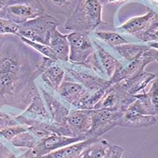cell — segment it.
I'll return each mask as SVG.
<instances>
[{
  "mask_svg": "<svg viewBox=\"0 0 158 158\" xmlns=\"http://www.w3.org/2000/svg\"><path fill=\"white\" fill-rule=\"evenodd\" d=\"M102 23L103 21L100 0H80L73 14L66 18L64 27L89 34Z\"/></svg>",
  "mask_w": 158,
  "mask_h": 158,
  "instance_id": "1",
  "label": "cell"
},
{
  "mask_svg": "<svg viewBox=\"0 0 158 158\" xmlns=\"http://www.w3.org/2000/svg\"><path fill=\"white\" fill-rule=\"evenodd\" d=\"M60 25L56 16L48 13L21 24L18 37H25L32 41L49 45L51 35Z\"/></svg>",
  "mask_w": 158,
  "mask_h": 158,
  "instance_id": "2",
  "label": "cell"
},
{
  "mask_svg": "<svg viewBox=\"0 0 158 158\" xmlns=\"http://www.w3.org/2000/svg\"><path fill=\"white\" fill-rule=\"evenodd\" d=\"M46 13L40 0H31L27 2L10 5L0 9V18L11 20L21 25Z\"/></svg>",
  "mask_w": 158,
  "mask_h": 158,
  "instance_id": "3",
  "label": "cell"
},
{
  "mask_svg": "<svg viewBox=\"0 0 158 158\" xmlns=\"http://www.w3.org/2000/svg\"><path fill=\"white\" fill-rule=\"evenodd\" d=\"M124 111L120 110H110L106 108L91 109V126L86 134L87 138L99 139L114 126H117Z\"/></svg>",
  "mask_w": 158,
  "mask_h": 158,
  "instance_id": "4",
  "label": "cell"
},
{
  "mask_svg": "<svg viewBox=\"0 0 158 158\" xmlns=\"http://www.w3.org/2000/svg\"><path fill=\"white\" fill-rule=\"evenodd\" d=\"M85 137H71L53 134L48 137L40 139L36 146L29 148L19 157H43L46 154L63 148L69 145L84 140Z\"/></svg>",
  "mask_w": 158,
  "mask_h": 158,
  "instance_id": "5",
  "label": "cell"
},
{
  "mask_svg": "<svg viewBox=\"0 0 158 158\" xmlns=\"http://www.w3.org/2000/svg\"><path fill=\"white\" fill-rule=\"evenodd\" d=\"M17 45V44H16ZM2 48L0 73H28L33 74L27 61L26 55L22 47Z\"/></svg>",
  "mask_w": 158,
  "mask_h": 158,
  "instance_id": "6",
  "label": "cell"
},
{
  "mask_svg": "<svg viewBox=\"0 0 158 158\" xmlns=\"http://www.w3.org/2000/svg\"><path fill=\"white\" fill-rule=\"evenodd\" d=\"M40 91L51 115V124L54 126L56 134L71 137L67 126V117L69 110L43 87H40Z\"/></svg>",
  "mask_w": 158,
  "mask_h": 158,
  "instance_id": "7",
  "label": "cell"
},
{
  "mask_svg": "<svg viewBox=\"0 0 158 158\" xmlns=\"http://www.w3.org/2000/svg\"><path fill=\"white\" fill-rule=\"evenodd\" d=\"M70 45L69 62L78 65H84L88 59L95 52L88 34L73 31L67 34Z\"/></svg>",
  "mask_w": 158,
  "mask_h": 158,
  "instance_id": "8",
  "label": "cell"
},
{
  "mask_svg": "<svg viewBox=\"0 0 158 158\" xmlns=\"http://www.w3.org/2000/svg\"><path fill=\"white\" fill-rule=\"evenodd\" d=\"M71 66H66L61 62L62 67L70 77H72L74 80L82 84L86 89L91 92H95L101 89H107L111 85L110 80H105L102 77L91 73L89 71L80 69V66L69 62Z\"/></svg>",
  "mask_w": 158,
  "mask_h": 158,
  "instance_id": "9",
  "label": "cell"
},
{
  "mask_svg": "<svg viewBox=\"0 0 158 158\" xmlns=\"http://www.w3.org/2000/svg\"><path fill=\"white\" fill-rule=\"evenodd\" d=\"M156 61L153 53V50L151 47L145 51L137 58L130 62L128 66L123 67L119 72H117L110 80V83L114 84L123 80H127L138 76L143 72L144 68L151 63Z\"/></svg>",
  "mask_w": 158,
  "mask_h": 158,
  "instance_id": "10",
  "label": "cell"
},
{
  "mask_svg": "<svg viewBox=\"0 0 158 158\" xmlns=\"http://www.w3.org/2000/svg\"><path fill=\"white\" fill-rule=\"evenodd\" d=\"M57 93L65 102L80 109L92 92L86 89L82 84L70 81L69 79L65 77Z\"/></svg>",
  "mask_w": 158,
  "mask_h": 158,
  "instance_id": "11",
  "label": "cell"
},
{
  "mask_svg": "<svg viewBox=\"0 0 158 158\" xmlns=\"http://www.w3.org/2000/svg\"><path fill=\"white\" fill-rule=\"evenodd\" d=\"M91 109L75 108L69 111L67 117V126L71 137H86V134L91 128Z\"/></svg>",
  "mask_w": 158,
  "mask_h": 158,
  "instance_id": "12",
  "label": "cell"
},
{
  "mask_svg": "<svg viewBox=\"0 0 158 158\" xmlns=\"http://www.w3.org/2000/svg\"><path fill=\"white\" fill-rule=\"evenodd\" d=\"M123 147L110 144L106 139H96L81 154L80 158H121Z\"/></svg>",
  "mask_w": 158,
  "mask_h": 158,
  "instance_id": "13",
  "label": "cell"
},
{
  "mask_svg": "<svg viewBox=\"0 0 158 158\" xmlns=\"http://www.w3.org/2000/svg\"><path fill=\"white\" fill-rule=\"evenodd\" d=\"M158 21L157 12L150 10L145 15L137 16L129 19L118 29L122 32L135 36L140 40L142 36L151 28V27Z\"/></svg>",
  "mask_w": 158,
  "mask_h": 158,
  "instance_id": "14",
  "label": "cell"
},
{
  "mask_svg": "<svg viewBox=\"0 0 158 158\" xmlns=\"http://www.w3.org/2000/svg\"><path fill=\"white\" fill-rule=\"evenodd\" d=\"M22 115L27 118L43 121L51 123V115L49 114L42 95H40L37 86L34 82L31 85V100Z\"/></svg>",
  "mask_w": 158,
  "mask_h": 158,
  "instance_id": "15",
  "label": "cell"
},
{
  "mask_svg": "<svg viewBox=\"0 0 158 158\" xmlns=\"http://www.w3.org/2000/svg\"><path fill=\"white\" fill-rule=\"evenodd\" d=\"M45 11L51 15L65 16L68 18L77 7L80 0H40ZM57 18V17H56Z\"/></svg>",
  "mask_w": 158,
  "mask_h": 158,
  "instance_id": "16",
  "label": "cell"
},
{
  "mask_svg": "<svg viewBox=\"0 0 158 158\" xmlns=\"http://www.w3.org/2000/svg\"><path fill=\"white\" fill-rule=\"evenodd\" d=\"M16 119L20 124L25 126L27 130L39 139L45 138L53 134H56L54 126L50 123L27 118L22 114L16 117Z\"/></svg>",
  "mask_w": 158,
  "mask_h": 158,
  "instance_id": "17",
  "label": "cell"
},
{
  "mask_svg": "<svg viewBox=\"0 0 158 158\" xmlns=\"http://www.w3.org/2000/svg\"><path fill=\"white\" fill-rule=\"evenodd\" d=\"M49 46L54 51L59 61L61 62L69 61L70 45L67 35L62 34L56 28L51 35Z\"/></svg>",
  "mask_w": 158,
  "mask_h": 158,
  "instance_id": "18",
  "label": "cell"
},
{
  "mask_svg": "<svg viewBox=\"0 0 158 158\" xmlns=\"http://www.w3.org/2000/svg\"><path fill=\"white\" fill-rule=\"evenodd\" d=\"M96 139L88 138L63 147L44 156V158H77L88 146Z\"/></svg>",
  "mask_w": 158,
  "mask_h": 158,
  "instance_id": "19",
  "label": "cell"
},
{
  "mask_svg": "<svg viewBox=\"0 0 158 158\" xmlns=\"http://www.w3.org/2000/svg\"><path fill=\"white\" fill-rule=\"evenodd\" d=\"M65 73L66 71L62 67L61 62L57 61L44 71L41 75V78L47 85L57 92L59 88L65 79Z\"/></svg>",
  "mask_w": 158,
  "mask_h": 158,
  "instance_id": "20",
  "label": "cell"
},
{
  "mask_svg": "<svg viewBox=\"0 0 158 158\" xmlns=\"http://www.w3.org/2000/svg\"><path fill=\"white\" fill-rule=\"evenodd\" d=\"M94 45L96 46L97 54L98 55L101 64L106 71V75L108 77L109 80H111L116 73L123 68V65L113 55L108 52L96 42H94Z\"/></svg>",
  "mask_w": 158,
  "mask_h": 158,
  "instance_id": "21",
  "label": "cell"
},
{
  "mask_svg": "<svg viewBox=\"0 0 158 158\" xmlns=\"http://www.w3.org/2000/svg\"><path fill=\"white\" fill-rule=\"evenodd\" d=\"M157 123V116L154 115H126L122 116L117 123V126L126 128L150 127Z\"/></svg>",
  "mask_w": 158,
  "mask_h": 158,
  "instance_id": "22",
  "label": "cell"
},
{
  "mask_svg": "<svg viewBox=\"0 0 158 158\" xmlns=\"http://www.w3.org/2000/svg\"><path fill=\"white\" fill-rule=\"evenodd\" d=\"M155 78L156 75L143 71L138 76L134 77V78L127 80H123L119 82H120L123 87L130 94L135 95L141 90L144 89L145 87L149 82L153 81Z\"/></svg>",
  "mask_w": 158,
  "mask_h": 158,
  "instance_id": "23",
  "label": "cell"
},
{
  "mask_svg": "<svg viewBox=\"0 0 158 158\" xmlns=\"http://www.w3.org/2000/svg\"><path fill=\"white\" fill-rule=\"evenodd\" d=\"M148 48H149L148 45H137V44L128 43L116 46L113 48H114L116 51L121 55L125 60L128 62H131L138 57L139 55L142 54Z\"/></svg>",
  "mask_w": 158,
  "mask_h": 158,
  "instance_id": "24",
  "label": "cell"
},
{
  "mask_svg": "<svg viewBox=\"0 0 158 158\" xmlns=\"http://www.w3.org/2000/svg\"><path fill=\"white\" fill-rule=\"evenodd\" d=\"M40 139L28 130L20 133L10 140L11 144L16 148H32L36 146Z\"/></svg>",
  "mask_w": 158,
  "mask_h": 158,
  "instance_id": "25",
  "label": "cell"
},
{
  "mask_svg": "<svg viewBox=\"0 0 158 158\" xmlns=\"http://www.w3.org/2000/svg\"><path fill=\"white\" fill-rule=\"evenodd\" d=\"M95 36L112 48L128 43L121 35L112 31H98L95 33Z\"/></svg>",
  "mask_w": 158,
  "mask_h": 158,
  "instance_id": "26",
  "label": "cell"
},
{
  "mask_svg": "<svg viewBox=\"0 0 158 158\" xmlns=\"http://www.w3.org/2000/svg\"><path fill=\"white\" fill-rule=\"evenodd\" d=\"M22 42L23 43L26 44L28 46H31V48L35 49L36 51H37L38 52H40V54H43L44 56H46V57L51 58L54 60H56L59 61L56 58V55L54 51L52 50V48L49 46V45H45V44H43L40 43H37V42L32 41V40H28L25 37H19Z\"/></svg>",
  "mask_w": 158,
  "mask_h": 158,
  "instance_id": "27",
  "label": "cell"
},
{
  "mask_svg": "<svg viewBox=\"0 0 158 158\" xmlns=\"http://www.w3.org/2000/svg\"><path fill=\"white\" fill-rule=\"evenodd\" d=\"M19 26L20 25L14 23L11 20L0 18V34L1 35L11 34L18 36Z\"/></svg>",
  "mask_w": 158,
  "mask_h": 158,
  "instance_id": "28",
  "label": "cell"
},
{
  "mask_svg": "<svg viewBox=\"0 0 158 158\" xmlns=\"http://www.w3.org/2000/svg\"><path fill=\"white\" fill-rule=\"evenodd\" d=\"M26 131H27V128L25 126H24L22 124H19L16 125V126L0 129V135H1L2 138H4L6 140L10 142V140L13 138H14L16 136L19 135L22 132Z\"/></svg>",
  "mask_w": 158,
  "mask_h": 158,
  "instance_id": "29",
  "label": "cell"
},
{
  "mask_svg": "<svg viewBox=\"0 0 158 158\" xmlns=\"http://www.w3.org/2000/svg\"><path fill=\"white\" fill-rule=\"evenodd\" d=\"M0 128L1 129L2 128H6L10 126H16V125L20 124L17 120H16V117H13L10 114H8L5 112L1 111L0 114Z\"/></svg>",
  "mask_w": 158,
  "mask_h": 158,
  "instance_id": "30",
  "label": "cell"
},
{
  "mask_svg": "<svg viewBox=\"0 0 158 158\" xmlns=\"http://www.w3.org/2000/svg\"><path fill=\"white\" fill-rule=\"evenodd\" d=\"M31 1V0H0V9H2L6 7L10 6V5L19 4V3L27 2Z\"/></svg>",
  "mask_w": 158,
  "mask_h": 158,
  "instance_id": "31",
  "label": "cell"
},
{
  "mask_svg": "<svg viewBox=\"0 0 158 158\" xmlns=\"http://www.w3.org/2000/svg\"><path fill=\"white\" fill-rule=\"evenodd\" d=\"M14 153L10 152V149L7 148L5 146H3L2 143H1V157H16Z\"/></svg>",
  "mask_w": 158,
  "mask_h": 158,
  "instance_id": "32",
  "label": "cell"
},
{
  "mask_svg": "<svg viewBox=\"0 0 158 158\" xmlns=\"http://www.w3.org/2000/svg\"><path fill=\"white\" fill-rule=\"evenodd\" d=\"M152 48V50H153V53H154V57H155L156 61L158 62V49L153 48Z\"/></svg>",
  "mask_w": 158,
  "mask_h": 158,
  "instance_id": "33",
  "label": "cell"
}]
</instances>
